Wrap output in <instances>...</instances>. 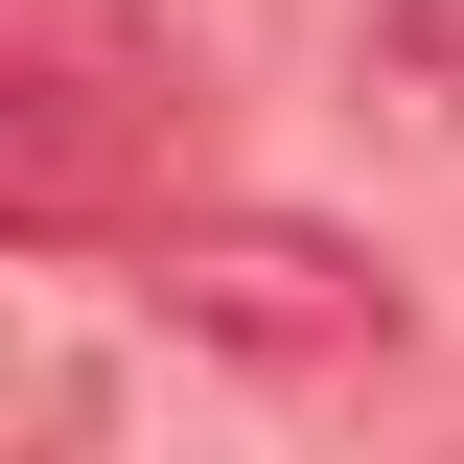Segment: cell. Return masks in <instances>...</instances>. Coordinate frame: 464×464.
<instances>
[{
	"mask_svg": "<svg viewBox=\"0 0 464 464\" xmlns=\"http://www.w3.org/2000/svg\"><path fill=\"white\" fill-rule=\"evenodd\" d=\"M186 140V24L163 0H24L0 24V232H116Z\"/></svg>",
	"mask_w": 464,
	"mask_h": 464,
	"instance_id": "1",
	"label": "cell"
},
{
	"mask_svg": "<svg viewBox=\"0 0 464 464\" xmlns=\"http://www.w3.org/2000/svg\"><path fill=\"white\" fill-rule=\"evenodd\" d=\"M140 325L209 348V372H372L395 348V279L302 209H163L140 232Z\"/></svg>",
	"mask_w": 464,
	"mask_h": 464,
	"instance_id": "2",
	"label": "cell"
},
{
	"mask_svg": "<svg viewBox=\"0 0 464 464\" xmlns=\"http://www.w3.org/2000/svg\"><path fill=\"white\" fill-rule=\"evenodd\" d=\"M348 70L395 116H464V0H348Z\"/></svg>",
	"mask_w": 464,
	"mask_h": 464,
	"instance_id": "3",
	"label": "cell"
}]
</instances>
